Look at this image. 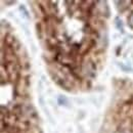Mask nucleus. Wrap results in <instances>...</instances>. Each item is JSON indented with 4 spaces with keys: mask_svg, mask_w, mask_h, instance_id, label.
<instances>
[{
    "mask_svg": "<svg viewBox=\"0 0 133 133\" xmlns=\"http://www.w3.org/2000/svg\"><path fill=\"white\" fill-rule=\"evenodd\" d=\"M128 24H129V26L133 29V14H131L129 16V17H128Z\"/></svg>",
    "mask_w": 133,
    "mask_h": 133,
    "instance_id": "1",
    "label": "nucleus"
}]
</instances>
